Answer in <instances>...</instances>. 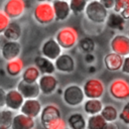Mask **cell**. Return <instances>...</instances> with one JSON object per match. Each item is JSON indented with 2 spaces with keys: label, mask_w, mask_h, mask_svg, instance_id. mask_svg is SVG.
<instances>
[{
  "label": "cell",
  "mask_w": 129,
  "mask_h": 129,
  "mask_svg": "<svg viewBox=\"0 0 129 129\" xmlns=\"http://www.w3.org/2000/svg\"><path fill=\"white\" fill-rule=\"evenodd\" d=\"M88 20L95 24H103L108 18V9H106L99 0L88 1L84 10Z\"/></svg>",
  "instance_id": "cell-2"
},
{
  "label": "cell",
  "mask_w": 129,
  "mask_h": 129,
  "mask_svg": "<svg viewBox=\"0 0 129 129\" xmlns=\"http://www.w3.org/2000/svg\"><path fill=\"white\" fill-rule=\"evenodd\" d=\"M124 56L117 54L115 52H109L104 56V66L105 68L110 72H117L120 71L122 62H123Z\"/></svg>",
  "instance_id": "cell-19"
},
{
  "label": "cell",
  "mask_w": 129,
  "mask_h": 129,
  "mask_svg": "<svg viewBox=\"0 0 129 129\" xmlns=\"http://www.w3.org/2000/svg\"><path fill=\"white\" fill-rule=\"evenodd\" d=\"M61 52H62V49L54 37L46 38L40 45V55H42L52 61Z\"/></svg>",
  "instance_id": "cell-9"
},
{
  "label": "cell",
  "mask_w": 129,
  "mask_h": 129,
  "mask_svg": "<svg viewBox=\"0 0 129 129\" xmlns=\"http://www.w3.org/2000/svg\"><path fill=\"white\" fill-rule=\"evenodd\" d=\"M67 126L70 129H86L87 119L79 112L72 113L67 119Z\"/></svg>",
  "instance_id": "cell-22"
},
{
  "label": "cell",
  "mask_w": 129,
  "mask_h": 129,
  "mask_svg": "<svg viewBox=\"0 0 129 129\" xmlns=\"http://www.w3.org/2000/svg\"><path fill=\"white\" fill-rule=\"evenodd\" d=\"M129 8V0H114L113 10L115 13H120L122 10Z\"/></svg>",
  "instance_id": "cell-32"
},
{
  "label": "cell",
  "mask_w": 129,
  "mask_h": 129,
  "mask_svg": "<svg viewBox=\"0 0 129 129\" xmlns=\"http://www.w3.org/2000/svg\"><path fill=\"white\" fill-rule=\"evenodd\" d=\"M24 101L23 96L17 89H11L6 92L5 96V107L11 111H18Z\"/></svg>",
  "instance_id": "cell-16"
},
{
  "label": "cell",
  "mask_w": 129,
  "mask_h": 129,
  "mask_svg": "<svg viewBox=\"0 0 129 129\" xmlns=\"http://www.w3.org/2000/svg\"><path fill=\"white\" fill-rule=\"evenodd\" d=\"M33 64L38 69L41 75L45 74H54L55 73V68L53 64V61L42 56V55H37L34 57Z\"/></svg>",
  "instance_id": "cell-20"
},
{
  "label": "cell",
  "mask_w": 129,
  "mask_h": 129,
  "mask_svg": "<svg viewBox=\"0 0 129 129\" xmlns=\"http://www.w3.org/2000/svg\"><path fill=\"white\" fill-rule=\"evenodd\" d=\"M105 129H119V126L115 122H107Z\"/></svg>",
  "instance_id": "cell-38"
},
{
  "label": "cell",
  "mask_w": 129,
  "mask_h": 129,
  "mask_svg": "<svg viewBox=\"0 0 129 129\" xmlns=\"http://www.w3.org/2000/svg\"><path fill=\"white\" fill-rule=\"evenodd\" d=\"M37 1H39V2H41V1H47V0H37Z\"/></svg>",
  "instance_id": "cell-39"
},
{
  "label": "cell",
  "mask_w": 129,
  "mask_h": 129,
  "mask_svg": "<svg viewBox=\"0 0 129 129\" xmlns=\"http://www.w3.org/2000/svg\"><path fill=\"white\" fill-rule=\"evenodd\" d=\"M13 116L14 114L10 109L2 108L0 110V129H10Z\"/></svg>",
  "instance_id": "cell-28"
},
{
  "label": "cell",
  "mask_w": 129,
  "mask_h": 129,
  "mask_svg": "<svg viewBox=\"0 0 129 129\" xmlns=\"http://www.w3.org/2000/svg\"><path fill=\"white\" fill-rule=\"evenodd\" d=\"M103 6L106 8V9H112L113 8V5H114V0H99Z\"/></svg>",
  "instance_id": "cell-37"
},
{
  "label": "cell",
  "mask_w": 129,
  "mask_h": 129,
  "mask_svg": "<svg viewBox=\"0 0 129 129\" xmlns=\"http://www.w3.org/2000/svg\"><path fill=\"white\" fill-rule=\"evenodd\" d=\"M33 129H34V128H33Z\"/></svg>",
  "instance_id": "cell-42"
},
{
  "label": "cell",
  "mask_w": 129,
  "mask_h": 129,
  "mask_svg": "<svg viewBox=\"0 0 129 129\" xmlns=\"http://www.w3.org/2000/svg\"><path fill=\"white\" fill-rule=\"evenodd\" d=\"M80 46L82 47V49L86 52H91L93 51L94 47H95V43L91 38H83L80 42Z\"/></svg>",
  "instance_id": "cell-33"
},
{
  "label": "cell",
  "mask_w": 129,
  "mask_h": 129,
  "mask_svg": "<svg viewBox=\"0 0 129 129\" xmlns=\"http://www.w3.org/2000/svg\"><path fill=\"white\" fill-rule=\"evenodd\" d=\"M37 85L40 94L48 96L57 90L58 81L53 76V74H45V75H40L39 79L37 80Z\"/></svg>",
  "instance_id": "cell-11"
},
{
  "label": "cell",
  "mask_w": 129,
  "mask_h": 129,
  "mask_svg": "<svg viewBox=\"0 0 129 129\" xmlns=\"http://www.w3.org/2000/svg\"><path fill=\"white\" fill-rule=\"evenodd\" d=\"M16 89L19 91V93L23 96L24 99H32V98H38L40 95V91L36 83H26L22 80H20L16 86Z\"/></svg>",
  "instance_id": "cell-15"
},
{
  "label": "cell",
  "mask_w": 129,
  "mask_h": 129,
  "mask_svg": "<svg viewBox=\"0 0 129 129\" xmlns=\"http://www.w3.org/2000/svg\"><path fill=\"white\" fill-rule=\"evenodd\" d=\"M103 102L101 99H87L83 102V110L88 116L100 114L102 108H103Z\"/></svg>",
  "instance_id": "cell-23"
},
{
  "label": "cell",
  "mask_w": 129,
  "mask_h": 129,
  "mask_svg": "<svg viewBox=\"0 0 129 129\" xmlns=\"http://www.w3.org/2000/svg\"><path fill=\"white\" fill-rule=\"evenodd\" d=\"M85 98L87 99H101L105 94L104 83L97 78L87 79L82 86Z\"/></svg>",
  "instance_id": "cell-7"
},
{
  "label": "cell",
  "mask_w": 129,
  "mask_h": 129,
  "mask_svg": "<svg viewBox=\"0 0 129 129\" xmlns=\"http://www.w3.org/2000/svg\"><path fill=\"white\" fill-rule=\"evenodd\" d=\"M64 129H70V128H68V127H66V128H64Z\"/></svg>",
  "instance_id": "cell-40"
},
{
  "label": "cell",
  "mask_w": 129,
  "mask_h": 129,
  "mask_svg": "<svg viewBox=\"0 0 129 129\" xmlns=\"http://www.w3.org/2000/svg\"><path fill=\"white\" fill-rule=\"evenodd\" d=\"M11 22V19L3 12V10H0V34L3 33V31L6 29V27Z\"/></svg>",
  "instance_id": "cell-34"
},
{
  "label": "cell",
  "mask_w": 129,
  "mask_h": 129,
  "mask_svg": "<svg viewBox=\"0 0 129 129\" xmlns=\"http://www.w3.org/2000/svg\"><path fill=\"white\" fill-rule=\"evenodd\" d=\"M118 119L125 125L129 124V102H126L121 111L118 112Z\"/></svg>",
  "instance_id": "cell-31"
},
{
  "label": "cell",
  "mask_w": 129,
  "mask_h": 129,
  "mask_svg": "<svg viewBox=\"0 0 129 129\" xmlns=\"http://www.w3.org/2000/svg\"><path fill=\"white\" fill-rule=\"evenodd\" d=\"M100 114L107 122H115L118 119V110L111 104L103 106Z\"/></svg>",
  "instance_id": "cell-27"
},
{
  "label": "cell",
  "mask_w": 129,
  "mask_h": 129,
  "mask_svg": "<svg viewBox=\"0 0 129 129\" xmlns=\"http://www.w3.org/2000/svg\"><path fill=\"white\" fill-rule=\"evenodd\" d=\"M32 16L40 25H47L54 21V13L51 3L48 1L38 2L33 9Z\"/></svg>",
  "instance_id": "cell-5"
},
{
  "label": "cell",
  "mask_w": 129,
  "mask_h": 129,
  "mask_svg": "<svg viewBox=\"0 0 129 129\" xmlns=\"http://www.w3.org/2000/svg\"><path fill=\"white\" fill-rule=\"evenodd\" d=\"M108 92L114 100L127 101L129 98V83L123 78L114 79L108 87Z\"/></svg>",
  "instance_id": "cell-6"
},
{
  "label": "cell",
  "mask_w": 129,
  "mask_h": 129,
  "mask_svg": "<svg viewBox=\"0 0 129 129\" xmlns=\"http://www.w3.org/2000/svg\"><path fill=\"white\" fill-rule=\"evenodd\" d=\"M41 108H42L41 102L37 98L24 99L21 107L19 108V111H20V113L35 119L36 117L39 116Z\"/></svg>",
  "instance_id": "cell-14"
},
{
  "label": "cell",
  "mask_w": 129,
  "mask_h": 129,
  "mask_svg": "<svg viewBox=\"0 0 129 129\" xmlns=\"http://www.w3.org/2000/svg\"><path fill=\"white\" fill-rule=\"evenodd\" d=\"M53 64L55 71L61 74H72L76 69V60L75 58L69 54L61 52L54 60Z\"/></svg>",
  "instance_id": "cell-10"
},
{
  "label": "cell",
  "mask_w": 129,
  "mask_h": 129,
  "mask_svg": "<svg viewBox=\"0 0 129 129\" xmlns=\"http://www.w3.org/2000/svg\"><path fill=\"white\" fill-rule=\"evenodd\" d=\"M34 127H35L34 118L26 116L22 113L13 116L10 126L11 129H33Z\"/></svg>",
  "instance_id": "cell-18"
},
{
  "label": "cell",
  "mask_w": 129,
  "mask_h": 129,
  "mask_svg": "<svg viewBox=\"0 0 129 129\" xmlns=\"http://www.w3.org/2000/svg\"><path fill=\"white\" fill-rule=\"evenodd\" d=\"M20 75H21L22 81L26 83H36L41 74L34 64H31V66L24 68Z\"/></svg>",
  "instance_id": "cell-25"
},
{
  "label": "cell",
  "mask_w": 129,
  "mask_h": 129,
  "mask_svg": "<svg viewBox=\"0 0 129 129\" xmlns=\"http://www.w3.org/2000/svg\"><path fill=\"white\" fill-rule=\"evenodd\" d=\"M52 8L54 13V20L63 21L69 18L71 14V9L68 1L63 0H52Z\"/></svg>",
  "instance_id": "cell-17"
},
{
  "label": "cell",
  "mask_w": 129,
  "mask_h": 129,
  "mask_svg": "<svg viewBox=\"0 0 129 129\" xmlns=\"http://www.w3.org/2000/svg\"><path fill=\"white\" fill-rule=\"evenodd\" d=\"M85 100V95L81 86L77 84H71L67 86L62 91V101L71 108L79 107L83 104Z\"/></svg>",
  "instance_id": "cell-4"
},
{
  "label": "cell",
  "mask_w": 129,
  "mask_h": 129,
  "mask_svg": "<svg viewBox=\"0 0 129 129\" xmlns=\"http://www.w3.org/2000/svg\"><path fill=\"white\" fill-rule=\"evenodd\" d=\"M0 53L6 61L18 57L21 53V44L18 40H6L0 47Z\"/></svg>",
  "instance_id": "cell-13"
},
{
  "label": "cell",
  "mask_w": 129,
  "mask_h": 129,
  "mask_svg": "<svg viewBox=\"0 0 129 129\" xmlns=\"http://www.w3.org/2000/svg\"><path fill=\"white\" fill-rule=\"evenodd\" d=\"M23 69H24V62H23L22 58H20L19 56L15 57L13 59L7 60L6 64H5V71H6L7 75L10 77H13V78L20 76Z\"/></svg>",
  "instance_id": "cell-21"
},
{
  "label": "cell",
  "mask_w": 129,
  "mask_h": 129,
  "mask_svg": "<svg viewBox=\"0 0 129 129\" xmlns=\"http://www.w3.org/2000/svg\"><path fill=\"white\" fill-rule=\"evenodd\" d=\"M63 1H69V0H63Z\"/></svg>",
  "instance_id": "cell-41"
},
{
  "label": "cell",
  "mask_w": 129,
  "mask_h": 129,
  "mask_svg": "<svg viewBox=\"0 0 129 129\" xmlns=\"http://www.w3.org/2000/svg\"><path fill=\"white\" fill-rule=\"evenodd\" d=\"M2 10L10 19L20 18L25 13L26 2L25 0H6Z\"/></svg>",
  "instance_id": "cell-8"
},
{
  "label": "cell",
  "mask_w": 129,
  "mask_h": 129,
  "mask_svg": "<svg viewBox=\"0 0 129 129\" xmlns=\"http://www.w3.org/2000/svg\"><path fill=\"white\" fill-rule=\"evenodd\" d=\"M120 71L125 75H129V57H128V55L124 56V59H123Z\"/></svg>",
  "instance_id": "cell-35"
},
{
  "label": "cell",
  "mask_w": 129,
  "mask_h": 129,
  "mask_svg": "<svg viewBox=\"0 0 129 129\" xmlns=\"http://www.w3.org/2000/svg\"><path fill=\"white\" fill-rule=\"evenodd\" d=\"M110 47L113 52L122 56L129 55V37L126 34H116L110 40Z\"/></svg>",
  "instance_id": "cell-12"
},
{
  "label": "cell",
  "mask_w": 129,
  "mask_h": 129,
  "mask_svg": "<svg viewBox=\"0 0 129 129\" xmlns=\"http://www.w3.org/2000/svg\"><path fill=\"white\" fill-rule=\"evenodd\" d=\"M107 121L101 116V114L90 115L87 119L86 129H105Z\"/></svg>",
  "instance_id": "cell-26"
},
{
  "label": "cell",
  "mask_w": 129,
  "mask_h": 129,
  "mask_svg": "<svg viewBox=\"0 0 129 129\" xmlns=\"http://www.w3.org/2000/svg\"><path fill=\"white\" fill-rule=\"evenodd\" d=\"M68 2H69L71 12L75 14H80L84 12L86 5L88 3V0H69Z\"/></svg>",
  "instance_id": "cell-29"
},
{
  "label": "cell",
  "mask_w": 129,
  "mask_h": 129,
  "mask_svg": "<svg viewBox=\"0 0 129 129\" xmlns=\"http://www.w3.org/2000/svg\"><path fill=\"white\" fill-rule=\"evenodd\" d=\"M21 33L22 29L20 24L16 22H10L2 34L6 40H18L21 36Z\"/></svg>",
  "instance_id": "cell-24"
},
{
  "label": "cell",
  "mask_w": 129,
  "mask_h": 129,
  "mask_svg": "<svg viewBox=\"0 0 129 129\" xmlns=\"http://www.w3.org/2000/svg\"><path fill=\"white\" fill-rule=\"evenodd\" d=\"M40 124L43 129H64L66 121L61 117L60 109L55 104H47L41 108L39 113Z\"/></svg>",
  "instance_id": "cell-1"
},
{
  "label": "cell",
  "mask_w": 129,
  "mask_h": 129,
  "mask_svg": "<svg viewBox=\"0 0 129 129\" xmlns=\"http://www.w3.org/2000/svg\"><path fill=\"white\" fill-rule=\"evenodd\" d=\"M55 40L61 49H71L79 41V32L73 26H64L60 28L55 34Z\"/></svg>",
  "instance_id": "cell-3"
},
{
  "label": "cell",
  "mask_w": 129,
  "mask_h": 129,
  "mask_svg": "<svg viewBox=\"0 0 129 129\" xmlns=\"http://www.w3.org/2000/svg\"><path fill=\"white\" fill-rule=\"evenodd\" d=\"M5 96H6V91L0 87V109L5 107Z\"/></svg>",
  "instance_id": "cell-36"
},
{
  "label": "cell",
  "mask_w": 129,
  "mask_h": 129,
  "mask_svg": "<svg viewBox=\"0 0 129 129\" xmlns=\"http://www.w3.org/2000/svg\"><path fill=\"white\" fill-rule=\"evenodd\" d=\"M106 21H108V24H109L110 27L117 28V27H120V25H123L124 19L120 15H118V13H115L114 15L112 14L110 17L108 15V18H107Z\"/></svg>",
  "instance_id": "cell-30"
}]
</instances>
